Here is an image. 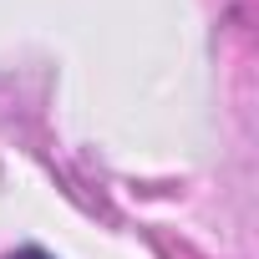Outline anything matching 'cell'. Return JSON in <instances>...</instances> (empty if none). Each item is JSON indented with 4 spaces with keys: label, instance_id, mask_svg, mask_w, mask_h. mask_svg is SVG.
<instances>
[{
    "label": "cell",
    "instance_id": "cell-1",
    "mask_svg": "<svg viewBox=\"0 0 259 259\" xmlns=\"http://www.w3.org/2000/svg\"><path fill=\"white\" fill-rule=\"evenodd\" d=\"M6 259H56V254H46V249H36V244H26V249H16V254H6Z\"/></svg>",
    "mask_w": 259,
    "mask_h": 259
}]
</instances>
